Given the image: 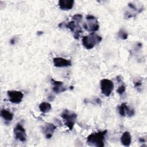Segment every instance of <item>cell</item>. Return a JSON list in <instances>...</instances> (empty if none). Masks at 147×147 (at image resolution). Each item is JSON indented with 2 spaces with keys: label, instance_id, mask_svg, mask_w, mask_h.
Returning a JSON list of instances; mask_svg holds the SVG:
<instances>
[{
  "label": "cell",
  "instance_id": "obj_17",
  "mask_svg": "<svg viewBox=\"0 0 147 147\" xmlns=\"http://www.w3.org/2000/svg\"><path fill=\"white\" fill-rule=\"evenodd\" d=\"M125 90H126V87L124 84H122L121 85V86H119L117 90V92L119 94V95H122L125 91Z\"/></svg>",
  "mask_w": 147,
  "mask_h": 147
},
{
  "label": "cell",
  "instance_id": "obj_5",
  "mask_svg": "<svg viewBox=\"0 0 147 147\" xmlns=\"http://www.w3.org/2000/svg\"><path fill=\"white\" fill-rule=\"evenodd\" d=\"M100 85L102 93L106 96H110L114 89L113 82L107 79H103L100 80Z\"/></svg>",
  "mask_w": 147,
  "mask_h": 147
},
{
  "label": "cell",
  "instance_id": "obj_11",
  "mask_svg": "<svg viewBox=\"0 0 147 147\" xmlns=\"http://www.w3.org/2000/svg\"><path fill=\"white\" fill-rule=\"evenodd\" d=\"M74 4V1L73 0H60L58 2V5L59 7L63 10H71Z\"/></svg>",
  "mask_w": 147,
  "mask_h": 147
},
{
  "label": "cell",
  "instance_id": "obj_18",
  "mask_svg": "<svg viewBox=\"0 0 147 147\" xmlns=\"http://www.w3.org/2000/svg\"><path fill=\"white\" fill-rule=\"evenodd\" d=\"M141 85V82H138L136 83V84H135L134 86H135V87H140Z\"/></svg>",
  "mask_w": 147,
  "mask_h": 147
},
{
  "label": "cell",
  "instance_id": "obj_2",
  "mask_svg": "<svg viewBox=\"0 0 147 147\" xmlns=\"http://www.w3.org/2000/svg\"><path fill=\"white\" fill-rule=\"evenodd\" d=\"M102 40L101 36L95 33H91L88 36H84L82 38V44L87 49L93 48L96 45L99 44Z\"/></svg>",
  "mask_w": 147,
  "mask_h": 147
},
{
  "label": "cell",
  "instance_id": "obj_16",
  "mask_svg": "<svg viewBox=\"0 0 147 147\" xmlns=\"http://www.w3.org/2000/svg\"><path fill=\"white\" fill-rule=\"evenodd\" d=\"M118 36H119V37L122 40H126L127 38L128 33H126L124 30L121 29L118 32Z\"/></svg>",
  "mask_w": 147,
  "mask_h": 147
},
{
  "label": "cell",
  "instance_id": "obj_12",
  "mask_svg": "<svg viewBox=\"0 0 147 147\" xmlns=\"http://www.w3.org/2000/svg\"><path fill=\"white\" fill-rule=\"evenodd\" d=\"M51 80L53 85L52 90L55 93L58 94V93L66 91L67 88L64 86H63V83L62 82L55 80L53 79Z\"/></svg>",
  "mask_w": 147,
  "mask_h": 147
},
{
  "label": "cell",
  "instance_id": "obj_7",
  "mask_svg": "<svg viewBox=\"0 0 147 147\" xmlns=\"http://www.w3.org/2000/svg\"><path fill=\"white\" fill-rule=\"evenodd\" d=\"M14 137L16 139L21 141L24 142L26 140V134L25 129L20 124L18 123L14 127L13 130Z\"/></svg>",
  "mask_w": 147,
  "mask_h": 147
},
{
  "label": "cell",
  "instance_id": "obj_1",
  "mask_svg": "<svg viewBox=\"0 0 147 147\" xmlns=\"http://www.w3.org/2000/svg\"><path fill=\"white\" fill-rule=\"evenodd\" d=\"M107 130L98 131L90 134L87 138V143L90 146L96 147H103L105 146V136L106 134Z\"/></svg>",
  "mask_w": 147,
  "mask_h": 147
},
{
  "label": "cell",
  "instance_id": "obj_10",
  "mask_svg": "<svg viewBox=\"0 0 147 147\" xmlns=\"http://www.w3.org/2000/svg\"><path fill=\"white\" fill-rule=\"evenodd\" d=\"M53 65L56 67H65L71 65V61L63 57H55L53 59Z\"/></svg>",
  "mask_w": 147,
  "mask_h": 147
},
{
  "label": "cell",
  "instance_id": "obj_15",
  "mask_svg": "<svg viewBox=\"0 0 147 147\" xmlns=\"http://www.w3.org/2000/svg\"><path fill=\"white\" fill-rule=\"evenodd\" d=\"M39 109L42 113H46L51 110V105L47 102H42L39 105Z\"/></svg>",
  "mask_w": 147,
  "mask_h": 147
},
{
  "label": "cell",
  "instance_id": "obj_6",
  "mask_svg": "<svg viewBox=\"0 0 147 147\" xmlns=\"http://www.w3.org/2000/svg\"><path fill=\"white\" fill-rule=\"evenodd\" d=\"M9 100L10 102L15 104L20 103L24 97V94L21 91L16 90H11L7 92Z\"/></svg>",
  "mask_w": 147,
  "mask_h": 147
},
{
  "label": "cell",
  "instance_id": "obj_9",
  "mask_svg": "<svg viewBox=\"0 0 147 147\" xmlns=\"http://www.w3.org/2000/svg\"><path fill=\"white\" fill-rule=\"evenodd\" d=\"M56 129V126L53 123H47L42 127V130L47 138H51Z\"/></svg>",
  "mask_w": 147,
  "mask_h": 147
},
{
  "label": "cell",
  "instance_id": "obj_19",
  "mask_svg": "<svg viewBox=\"0 0 147 147\" xmlns=\"http://www.w3.org/2000/svg\"><path fill=\"white\" fill-rule=\"evenodd\" d=\"M140 141L142 142H145V140L144 139V138H140Z\"/></svg>",
  "mask_w": 147,
  "mask_h": 147
},
{
  "label": "cell",
  "instance_id": "obj_3",
  "mask_svg": "<svg viewBox=\"0 0 147 147\" xmlns=\"http://www.w3.org/2000/svg\"><path fill=\"white\" fill-rule=\"evenodd\" d=\"M61 116L65 121V125L69 129V130H72L75 125L77 114L70 110H64L61 113Z\"/></svg>",
  "mask_w": 147,
  "mask_h": 147
},
{
  "label": "cell",
  "instance_id": "obj_4",
  "mask_svg": "<svg viewBox=\"0 0 147 147\" xmlns=\"http://www.w3.org/2000/svg\"><path fill=\"white\" fill-rule=\"evenodd\" d=\"M83 28L90 32L95 33L99 28L96 18L92 15H87L86 22L83 24Z\"/></svg>",
  "mask_w": 147,
  "mask_h": 147
},
{
  "label": "cell",
  "instance_id": "obj_13",
  "mask_svg": "<svg viewBox=\"0 0 147 147\" xmlns=\"http://www.w3.org/2000/svg\"><path fill=\"white\" fill-rule=\"evenodd\" d=\"M121 142L122 145L125 146H129L130 145L131 142V136L130 132L125 131L122 134L121 137Z\"/></svg>",
  "mask_w": 147,
  "mask_h": 147
},
{
  "label": "cell",
  "instance_id": "obj_14",
  "mask_svg": "<svg viewBox=\"0 0 147 147\" xmlns=\"http://www.w3.org/2000/svg\"><path fill=\"white\" fill-rule=\"evenodd\" d=\"M1 115L6 121H11L13 118V114L5 109H2L1 110Z\"/></svg>",
  "mask_w": 147,
  "mask_h": 147
},
{
  "label": "cell",
  "instance_id": "obj_8",
  "mask_svg": "<svg viewBox=\"0 0 147 147\" xmlns=\"http://www.w3.org/2000/svg\"><path fill=\"white\" fill-rule=\"evenodd\" d=\"M118 112L122 117H125L126 115L128 117H132L134 114V110L127 107L126 103H122L118 106Z\"/></svg>",
  "mask_w": 147,
  "mask_h": 147
}]
</instances>
